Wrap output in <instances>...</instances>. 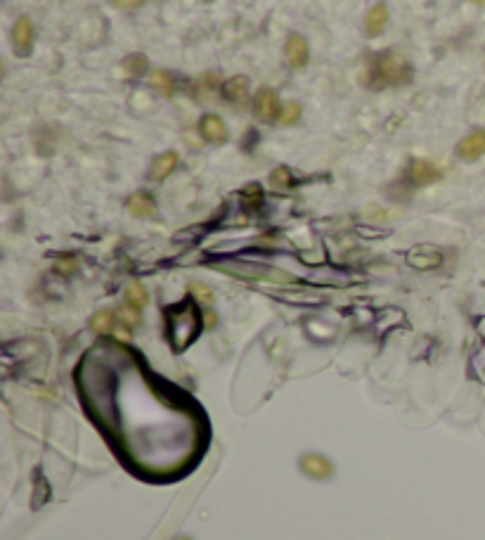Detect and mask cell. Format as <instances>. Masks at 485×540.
<instances>
[{
  "label": "cell",
  "instance_id": "1",
  "mask_svg": "<svg viewBox=\"0 0 485 540\" xmlns=\"http://www.w3.org/2000/svg\"><path fill=\"white\" fill-rule=\"evenodd\" d=\"M199 330H202V315L195 308V303L188 301L169 310V337L178 353L185 351L197 339Z\"/></svg>",
  "mask_w": 485,
  "mask_h": 540
},
{
  "label": "cell",
  "instance_id": "2",
  "mask_svg": "<svg viewBox=\"0 0 485 540\" xmlns=\"http://www.w3.org/2000/svg\"><path fill=\"white\" fill-rule=\"evenodd\" d=\"M372 74L377 76L379 85H400L407 83L409 74H412V67L409 62L398 53H384L379 55L374 62V69Z\"/></svg>",
  "mask_w": 485,
  "mask_h": 540
},
{
  "label": "cell",
  "instance_id": "3",
  "mask_svg": "<svg viewBox=\"0 0 485 540\" xmlns=\"http://www.w3.org/2000/svg\"><path fill=\"white\" fill-rule=\"evenodd\" d=\"M218 270L232 272L237 277H248V280H265V282H296V277L291 272L270 268V265H258V263H244V261H227V263H218L216 265Z\"/></svg>",
  "mask_w": 485,
  "mask_h": 540
},
{
  "label": "cell",
  "instance_id": "4",
  "mask_svg": "<svg viewBox=\"0 0 485 540\" xmlns=\"http://www.w3.org/2000/svg\"><path fill=\"white\" fill-rule=\"evenodd\" d=\"M253 111L260 121L270 123V121H279V114H282V104H279L277 92L272 88H258L253 92Z\"/></svg>",
  "mask_w": 485,
  "mask_h": 540
},
{
  "label": "cell",
  "instance_id": "5",
  "mask_svg": "<svg viewBox=\"0 0 485 540\" xmlns=\"http://www.w3.org/2000/svg\"><path fill=\"white\" fill-rule=\"evenodd\" d=\"M284 57H287L291 69H303V67H308V60H310L308 41L298 34H291L287 39V46H284Z\"/></svg>",
  "mask_w": 485,
  "mask_h": 540
},
{
  "label": "cell",
  "instance_id": "6",
  "mask_svg": "<svg viewBox=\"0 0 485 540\" xmlns=\"http://www.w3.org/2000/svg\"><path fill=\"white\" fill-rule=\"evenodd\" d=\"M407 176L409 180H412L414 185H431V183H438L440 178H443V171L438 169L436 164H431V161L426 159H414L412 164H409L407 169Z\"/></svg>",
  "mask_w": 485,
  "mask_h": 540
},
{
  "label": "cell",
  "instance_id": "7",
  "mask_svg": "<svg viewBox=\"0 0 485 540\" xmlns=\"http://www.w3.org/2000/svg\"><path fill=\"white\" fill-rule=\"evenodd\" d=\"M457 154H459V159H464V161L481 159L485 154V128H478L474 133L466 135V138L459 140Z\"/></svg>",
  "mask_w": 485,
  "mask_h": 540
},
{
  "label": "cell",
  "instance_id": "8",
  "mask_svg": "<svg viewBox=\"0 0 485 540\" xmlns=\"http://www.w3.org/2000/svg\"><path fill=\"white\" fill-rule=\"evenodd\" d=\"M12 46H15V50L22 57H27L31 53V46H34V22L29 17H20L15 22V27H12Z\"/></svg>",
  "mask_w": 485,
  "mask_h": 540
},
{
  "label": "cell",
  "instance_id": "9",
  "mask_svg": "<svg viewBox=\"0 0 485 540\" xmlns=\"http://www.w3.org/2000/svg\"><path fill=\"white\" fill-rule=\"evenodd\" d=\"M199 133H202V138L211 142V145H223V142L227 140V126L223 123L220 116H216V114L202 116V121H199Z\"/></svg>",
  "mask_w": 485,
  "mask_h": 540
},
{
  "label": "cell",
  "instance_id": "10",
  "mask_svg": "<svg viewBox=\"0 0 485 540\" xmlns=\"http://www.w3.org/2000/svg\"><path fill=\"white\" fill-rule=\"evenodd\" d=\"M440 261H443L440 251L431 249V247H416L407 254V263L416 270H433L440 265Z\"/></svg>",
  "mask_w": 485,
  "mask_h": 540
},
{
  "label": "cell",
  "instance_id": "11",
  "mask_svg": "<svg viewBox=\"0 0 485 540\" xmlns=\"http://www.w3.org/2000/svg\"><path fill=\"white\" fill-rule=\"evenodd\" d=\"M301 471H306V474L313 476V479H329L334 469H332V462H329L327 457L310 452V455L301 457Z\"/></svg>",
  "mask_w": 485,
  "mask_h": 540
},
{
  "label": "cell",
  "instance_id": "12",
  "mask_svg": "<svg viewBox=\"0 0 485 540\" xmlns=\"http://www.w3.org/2000/svg\"><path fill=\"white\" fill-rule=\"evenodd\" d=\"M223 97L232 104H244L248 97V78L241 76V74L227 78L225 83H223Z\"/></svg>",
  "mask_w": 485,
  "mask_h": 540
},
{
  "label": "cell",
  "instance_id": "13",
  "mask_svg": "<svg viewBox=\"0 0 485 540\" xmlns=\"http://www.w3.org/2000/svg\"><path fill=\"white\" fill-rule=\"evenodd\" d=\"M388 24V8L386 5H374V8H370V12H367L365 17V31L370 39H377L379 34H381L384 29H386Z\"/></svg>",
  "mask_w": 485,
  "mask_h": 540
},
{
  "label": "cell",
  "instance_id": "14",
  "mask_svg": "<svg viewBox=\"0 0 485 540\" xmlns=\"http://www.w3.org/2000/svg\"><path fill=\"white\" fill-rule=\"evenodd\" d=\"M176 166H178V154L176 152H164L154 159L149 176H152V180H159L161 183V180H166L173 171H176Z\"/></svg>",
  "mask_w": 485,
  "mask_h": 540
},
{
  "label": "cell",
  "instance_id": "15",
  "mask_svg": "<svg viewBox=\"0 0 485 540\" xmlns=\"http://www.w3.org/2000/svg\"><path fill=\"white\" fill-rule=\"evenodd\" d=\"M128 211L135 216V219H152L157 214V204L145 192H138L128 200Z\"/></svg>",
  "mask_w": 485,
  "mask_h": 540
},
{
  "label": "cell",
  "instance_id": "16",
  "mask_svg": "<svg viewBox=\"0 0 485 540\" xmlns=\"http://www.w3.org/2000/svg\"><path fill=\"white\" fill-rule=\"evenodd\" d=\"M121 71L126 74V76L140 78V76H145V74L149 71V62H147L145 55H140V53L128 55V57L121 62Z\"/></svg>",
  "mask_w": 485,
  "mask_h": 540
},
{
  "label": "cell",
  "instance_id": "17",
  "mask_svg": "<svg viewBox=\"0 0 485 540\" xmlns=\"http://www.w3.org/2000/svg\"><path fill=\"white\" fill-rule=\"evenodd\" d=\"M149 85H152L154 90H159L161 95H173V90H176V81L164 69H154L149 74Z\"/></svg>",
  "mask_w": 485,
  "mask_h": 540
},
{
  "label": "cell",
  "instance_id": "18",
  "mask_svg": "<svg viewBox=\"0 0 485 540\" xmlns=\"http://www.w3.org/2000/svg\"><path fill=\"white\" fill-rule=\"evenodd\" d=\"M126 296H128V303L133 308H145L147 306V301H149V294H147V289L142 287L140 282H130L128 284V289H126Z\"/></svg>",
  "mask_w": 485,
  "mask_h": 540
},
{
  "label": "cell",
  "instance_id": "19",
  "mask_svg": "<svg viewBox=\"0 0 485 540\" xmlns=\"http://www.w3.org/2000/svg\"><path fill=\"white\" fill-rule=\"evenodd\" d=\"M90 327L95 334L111 332V327H114V313H111V310H99V313H95V318H92Z\"/></svg>",
  "mask_w": 485,
  "mask_h": 540
},
{
  "label": "cell",
  "instance_id": "20",
  "mask_svg": "<svg viewBox=\"0 0 485 540\" xmlns=\"http://www.w3.org/2000/svg\"><path fill=\"white\" fill-rule=\"evenodd\" d=\"M301 114H303V107L298 102H284V107H282V114H279V123L282 126H294V123H298V119H301Z\"/></svg>",
  "mask_w": 485,
  "mask_h": 540
},
{
  "label": "cell",
  "instance_id": "21",
  "mask_svg": "<svg viewBox=\"0 0 485 540\" xmlns=\"http://www.w3.org/2000/svg\"><path fill=\"white\" fill-rule=\"evenodd\" d=\"M241 202H244L246 209H258L260 202H263V190H260V185L251 183L248 188L241 192Z\"/></svg>",
  "mask_w": 485,
  "mask_h": 540
},
{
  "label": "cell",
  "instance_id": "22",
  "mask_svg": "<svg viewBox=\"0 0 485 540\" xmlns=\"http://www.w3.org/2000/svg\"><path fill=\"white\" fill-rule=\"evenodd\" d=\"M291 183H294V178H291V171L289 169H284V166H279V169H275L272 171V176H270V185L272 188H291Z\"/></svg>",
  "mask_w": 485,
  "mask_h": 540
},
{
  "label": "cell",
  "instance_id": "23",
  "mask_svg": "<svg viewBox=\"0 0 485 540\" xmlns=\"http://www.w3.org/2000/svg\"><path fill=\"white\" fill-rule=\"evenodd\" d=\"M190 291H192V294H195L202 303H213V299H216L213 291H211L206 284H202V282H192V284H190Z\"/></svg>",
  "mask_w": 485,
  "mask_h": 540
},
{
  "label": "cell",
  "instance_id": "24",
  "mask_svg": "<svg viewBox=\"0 0 485 540\" xmlns=\"http://www.w3.org/2000/svg\"><path fill=\"white\" fill-rule=\"evenodd\" d=\"M145 3L147 0H109V5L111 8H116V10H138Z\"/></svg>",
  "mask_w": 485,
  "mask_h": 540
},
{
  "label": "cell",
  "instance_id": "25",
  "mask_svg": "<svg viewBox=\"0 0 485 540\" xmlns=\"http://www.w3.org/2000/svg\"><path fill=\"white\" fill-rule=\"evenodd\" d=\"M57 270L62 272V275H71V272L76 270V261H73V258L59 261V263H57Z\"/></svg>",
  "mask_w": 485,
  "mask_h": 540
},
{
  "label": "cell",
  "instance_id": "26",
  "mask_svg": "<svg viewBox=\"0 0 485 540\" xmlns=\"http://www.w3.org/2000/svg\"><path fill=\"white\" fill-rule=\"evenodd\" d=\"M121 318H123V322L126 325H138L140 322V315H138V308H133V310H121Z\"/></svg>",
  "mask_w": 485,
  "mask_h": 540
},
{
  "label": "cell",
  "instance_id": "27",
  "mask_svg": "<svg viewBox=\"0 0 485 540\" xmlns=\"http://www.w3.org/2000/svg\"><path fill=\"white\" fill-rule=\"evenodd\" d=\"M469 3H474V5H481V8H485V0H469Z\"/></svg>",
  "mask_w": 485,
  "mask_h": 540
},
{
  "label": "cell",
  "instance_id": "28",
  "mask_svg": "<svg viewBox=\"0 0 485 540\" xmlns=\"http://www.w3.org/2000/svg\"><path fill=\"white\" fill-rule=\"evenodd\" d=\"M176 540H192V538H185V536H183V538H176Z\"/></svg>",
  "mask_w": 485,
  "mask_h": 540
}]
</instances>
